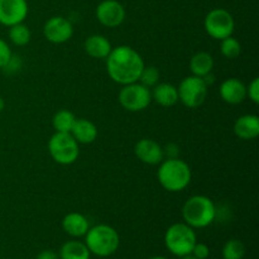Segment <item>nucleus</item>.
Instances as JSON below:
<instances>
[{
  "mask_svg": "<svg viewBox=\"0 0 259 259\" xmlns=\"http://www.w3.org/2000/svg\"><path fill=\"white\" fill-rule=\"evenodd\" d=\"M247 98L254 104H259V78H253L247 86Z\"/></svg>",
  "mask_w": 259,
  "mask_h": 259,
  "instance_id": "27",
  "label": "nucleus"
},
{
  "mask_svg": "<svg viewBox=\"0 0 259 259\" xmlns=\"http://www.w3.org/2000/svg\"><path fill=\"white\" fill-rule=\"evenodd\" d=\"M158 81H159L158 68L154 67V66H148V67L144 66L143 71H142L141 73V77H139V82H141L142 85L147 86L148 89H151V88H154V86L158 83Z\"/></svg>",
  "mask_w": 259,
  "mask_h": 259,
  "instance_id": "26",
  "label": "nucleus"
},
{
  "mask_svg": "<svg viewBox=\"0 0 259 259\" xmlns=\"http://www.w3.org/2000/svg\"><path fill=\"white\" fill-rule=\"evenodd\" d=\"M12 56L13 53H12V50H10L9 45H8L4 39L0 38V68H3L8 62H9Z\"/></svg>",
  "mask_w": 259,
  "mask_h": 259,
  "instance_id": "28",
  "label": "nucleus"
},
{
  "mask_svg": "<svg viewBox=\"0 0 259 259\" xmlns=\"http://www.w3.org/2000/svg\"><path fill=\"white\" fill-rule=\"evenodd\" d=\"M48 151L53 161L62 166L75 163L80 156L78 143L70 133L56 132L48 141Z\"/></svg>",
  "mask_w": 259,
  "mask_h": 259,
  "instance_id": "6",
  "label": "nucleus"
},
{
  "mask_svg": "<svg viewBox=\"0 0 259 259\" xmlns=\"http://www.w3.org/2000/svg\"><path fill=\"white\" fill-rule=\"evenodd\" d=\"M134 153L137 158L146 164H159L164 159L163 148L153 139L143 138L137 142L134 147Z\"/></svg>",
  "mask_w": 259,
  "mask_h": 259,
  "instance_id": "13",
  "label": "nucleus"
},
{
  "mask_svg": "<svg viewBox=\"0 0 259 259\" xmlns=\"http://www.w3.org/2000/svg\"><path fill=\"white\" fill-rule=\"evenodd\" d=\"M22 67V61L17 56H12V58L9 60V62L3 67V70L7 73H14L17 71H19V68Z\"/></svg>",
  "mask_w": 259,
  "mask_h": 259,
  "instance_id": "30",
  "label": "nucleus"
},
{
  "mask_svg": "<svg viewBox=\"0 0 259 259\" xmlns=\"http://www.w3.org/2000/svg\"><path fill=\"white\" fill-rule=\"evenodd\" d=\"M118 99L120 105L125 110L137 113L148 108L152 101V94L147 86L137 81V82L123 85Z\"/></svg>",
  "mask_w": 259,
  "mask_h": 259,
  "instance_id": "9",
  "label": "nucleus"
},
{
  "mask_svg": "<svg viewBox=\"0 0 259 259\" xmlns=\"http://www.w3.org/2000/svg\"><path fill=\"white\" fill-rule=\"evenodd\" d=\"M182 218L192 229H202L214 223L217 218V206L210 197L195 195L182 206Z\"/></svg>",
  "mask_w": 259,
  "mask_h": 259,
  "instance_id": "3",
  "label": "nucleus"
},
{
  "mask_svg": "<svg viewBox=\"0 0 259 259\" xmlns=\"http://www.w3.org/2000/svg\"><path fill=\"white\" fill-rule=\"evenodd\" d=\"M181 259H197V258H195L192 254H187V255H184V257H181Z\"/></svg>",
  "mask_w": 259,
  "mask_h": 259,
  "instance_id": "34",
  "label": "nucleus"
},
{
  "mask_svg": "<svg viewBox=\"0 0 259 259\" xmlns=\"http://www.w3.org/2000/svg\"><path fill=\"white\" fill-rule=\"evenodd\" d=\"M234 133L243 141H252L259 136V118L254 114L242 115L235 120Z\"/></svg>",
  "mask_w": 259,
  "mask_h": 259,
  "instance_id": "15",
  "label": "nucleus"
},
{
  "mask_svg": "<svg viewBox=\"0 0 259 259\" xmlns=\"http://www.w3.org/2000/svg\"><path fill=\"white\" fill-rule=\"evenodd\" d=\"M8 34H9V39L12 40L13 45L18 46V47H23V46L28 45L30 37H32L29 28L25 24H23V23L9 27V33Z\"/></svg>",
  "mask_w": 259,
  "mask_h": 259,
  "instance_id": "23",
  "label": "nucleus"
},
{
  "mask_svg": "<svg viewBox=\"0 0 259 259\" xmlns=\"http://www.w3.org/2000/svg\"><path fill=\"white\" fill-rule=\"evenodd\" d=\"M245 255V247L239 239H230L223 247L224 259H243Z\"/></svg>",
  "mask_w": 259,
  "mask_h": 259,
  "instance_id": "24",
  "label": "nucleus"
},
{
  "mask_svg": "<svg viewBox=\"0 0 259 259\" xmlns=\"http://www.w3.org/2000/svg\"><path fill=\"white\" fill-rule=\"evenodd\" d=\"M85 244L91 254L98 257H109L118 250L120 244V237L113 227L106 224H99L90 227L85 234Z\"/></svg>",
  "mask_w": 259,
  "mask_h": 259,
  "instance_id": "4",
  "label": "nucleus"
},
{
  "mask_svg": "<svg viewBox=\"0 0 259 259\" xmlns=\"http://www.w3.org/2000/svg\"><path fill=\"white\" fill-rule=\"evenodd\" d=\"M4 106H5L4 99H3L2 96H0V113H2V111H3V109H4Z\"/></svg>",
  "mask_w": 259,
  "mask_h": 259,
  "instance_id": "33",
  "label": "nucleus"
},
{
  "mask_svg": "<svg viewBox=\"0 0 259 259\" xmlns=\"http://www.w3.org/2000/svg\"><path fill=\"white\" fill-rule=\"evenodd\" d=\"M163 154L166 158H177L180 154V148L177 144L169 143L163 148Z\"/></svg>",
  "mask_w": 259,
  "mask_h": 259,
  "instance_id": "31",
  "label": "nucleus"
},
{
  "mask_svg": "<svg viewBox=\"0 0 259 259\" xmlns=\"http://www.w3.org/2000/svg\"><path fill=\"white\" fill-rule=\"evenodd\" d=\"M191 254L197 259H206L210 254V249L205 243H196Z\"/></svg>",
  "mask_w": 259,
  "mask_h": 259,
  "instance_id": "29",
  "label": "nucleus"
},
{
  "mask_svg": "<svg viewBox=\"0 0 259 259\" xmlns=\"http://www.w3.org/2000/svg\"><path fill=\"white\" fill-rule=\"evenodd\" d=\"M207 89L209 86L205 83L202 77L195 75L187 76L180 82V86L177 88L179 100L189 109L199 108L206 99Z\"/></svg>",
  "mask_w": 259,
  "mask_h": 259,
  "instance_id": "7",
  "label": "nucleus"
},
{
  "mask_svg": "<svg viewBox=\"0 0 259 259\" xmlns=\"http://www.w3.org/2000/svg\"><path fill=\"white\" fill-rule=\"evenodd\" d=\"M220 51H222V55L225 58L234 60V58H237L242 53V45H240V42L237 38L230 35V37L222 39Z\"/></svg>",
  "mask_w": 259,
  "mask_h": 259,
  "instance_id": "25",
  "label": "nucleus"
},
{
  "mask_svg": "<svg viewBox=\"0 0 259 259\" xmlns=\"http://www.w3.org/2000/svg\"><path fill=\"white\" fill-rule=\"evenodd\" d=\"M196 243V233L186 223H176L171 225L164 234L166 248L172 254L180 258L191 254Z\"/></svg>",
  "mask_w": 259,
  "mask_h": 259,
  "instance_id": "5",
  "label": "nucleus"
},
{
  "mask_svg": "<svg viewBox=\"0 0 259 259\" xmlns=\"http://www.w3.org/2000/svg\"><path fill=\"white\" fill-rule=\"evenodd\" d=\"M204 27L207 34L211 38L222 40L233 35L235 22L233 15L223 8L210 10L204 20Z\"/></svg>",
  "mask_w": 259,
  "mask_h": 259,
  "instance_id": "8",
  "label": "nucleus"
},
{
  "mask_svg": "<svg viewBox=\"0 0 259 259\" xmlns=\"http://www.w3.org/2000/svg\"><path fill=\"white\" fill-rule=\"evenodd\" d=\"M96 18L108 28H116L125 19V9L118 0H104L96 8Z\"/></svg>",
  "mask_w": 259,
  "mask_h": 259,
  "instance_id": "12",
  "label": "nucleus"
},
{
  "mask_svg": "<svg viewBox=\"0 0 259 259\" xmlns=\"http://www.w3.org/2000/svg\"><path fill=\"white\" fill-rule=\"evenodd\" d=\"M151 94L152 100H154L158 105L163 106V108H171V106L176 105L177 101H179L177 88L168 82L157 83L153 88V91H151Z\"/></svg>",
  "mask_w": 259,
  "mask_h": 259,
  "instance_id": "17",
  "label": "nucleus"
},
{
  "mask_svg": "<svg viewBox=\"0 0 259 259\" xmlns=\"http://www.w3.org/2000/svg\"><path fill=\"white\" fill-rule=\"evenodd\" d=\"M76 119L77 118L73 115V113H71L67 109H62V110L57 111L53 115L52 125L56 132H60V133H71Z\"/></svg>",
  "mask_w": 259,
  "mask_h": 259,
  "instance_id": "22",
  "label": "nucleus"
},
{
  "mask_svg": "<svg viewBox=\"0 0 259 259\" xmlns=\"http://www.w3.org/2000/svg\"><path fill=\"white\" fill-rule=\"evenodd\" d=\"M219 93L225 103L238 105L247 99V86L238 78H227L220 85Z\"/></svg>",
  "mask_w": 259,
  "mask_h": 259,
  "instance_id": "14",
  "label": "nucleus"
},
{
  "mask_svg": "<svg viewBox=\"0 0 259 259\" xmlns=\"http://www.w3.org/2000/svg\"><path fill=\"white\" fill-rule=\"evenodd\" d=\"M35 259H60V257H58L57 253L53 252V250L46 249V250H42Z\"/></svg>",
  "mask_w": 259,
  "mask_h": 259,
  "instance_id": "32",
  "label": "nucleus"
},
{
  "mask_svg": "<svg viewBox=\"0 0 259 259\" xmlns=\"http://www.w3.org/2000/svg\"><path fill=\"white\" fill-rule=\"evenodd\" d=\"M149 259H167L166 257H162V255H154V257L149 258Z\"/></svg>",
  "mask_w": 259,
  "mask_h": 259,
  "instance_id": "35",
  "label": "nucleus"
},
{
  "mask_svg": "<svg viewBox=\"0 0 259 259\" xmlns=\"http://www.w3.org/2000/svg\"><path fill=\"white\" fill-rule=\"evenodd\" d=\"M86 53L93 58H106L111 52L110 40L101 34H93L85 40L83 45Z\"/></svg>",
  "mask_w": 259,
  "mask_h": 259,
  "instance_id": "19",
  "label": "nucleus"
},
{
  "mask_svg": "<svg viewBox=\"0 0 259 259\" xmlns=\"http://www.w3.org/2000/svg\"><path fill=\"white\" fill-rule=\"evenodd\" d=\"M142 56L129 46H118L113 48L106 57V71L114 82L128 85L139 81L144 68Z\"/></svg>",
  "mask_w": 259,
  "mask_h": 259,
  "instance_id": "1",
  "label": "nucleus"
},
{
  "mask_svg": "<svg viewBox=\"0 0 259 259\" xmlns=\"http://www.w3.org/2000/svg\"><path fill=\"white\" fill-rule=\"evenodd\" d=\"M28 10L27 0H0V24L9 28L23 23Z\"/></svg>",
  "mask_w": 259,
  "mask_h": 259,
  "instance_id": "11",
  "label": "nucleus"
},
{
  "mask_svg": "<svg viewBox=\"0 0 259 259\" xmlns=\"http://www.w3.org/2000/svg\"><path fill=\"white\" fill-rule=\"evenodd\" d=\"M70 134L76 139L77 143L90 144L98 138V128L93 121L88 119H76Z\"/></svg>",
  "mask_w": 259,
  "mask_h": 259,
  "instance_id": "18",
  "label": "nucleus"
},
{
  "mask_svg": "<svg viewBox=\"0 0 259 259\" xmlns=\"http://www.w3.org/2000/svg\"><path fill=\"white\" fill-rule=\"evenodd\" d=\"M90 250L85 243L78 240H70L61 247L60 259H90Z\"/></svg>",
  "mask_w": 259,
  "mask_h": 259,
  "instance_id": "21",
  "label": "nucleus"
},
{
  "mask_svg": "<svg viewBox=\"0 0 259 259\" xmlns=\"http://www.w3.org/2000/svg\"><path fill=\"white\" fill-rule=\"evenodd\" d=\"M214 68V58L207 52H197L190 60V70L192 75L204 77L207 73L212 72Z\"/></svg>",
  "mask_w": 259,
  "mask_h": 259,
  "instance_id": "20",
  "label": "nucleus"
},
{
  "mask_svg": "<svg viewBox=\"0 0 259 259\" xmlns=\"http://www.w3.org/2000/svg\"><path fill=\"white\" fill-rule=\"evenodd\" d=\"M62 228L70 237L81 238L85 237L88 230L90 229V223L85 215L80 212H70L63 218Z\"/></svg>",
  "mask_w": 259,
  "mask_h": 259,
  "instance_id": "16",
  "label": "nucleus"
},
{
  "mask_svg": "<svg viewBox=\"0 0 259 259\" xmlns=\"http://www.w3.org/2000/svg\"><path fill=\"white\" fill-rule=\"evenodd\" d=\"M43 34L50 42L61 45L71 39L73 34V25L67 18L65 17H52L45 23Z\"/></svg>",
  "mask_w": 259,
  "mask_h": 259,
  "instance_id": "10",
  "label": "nucleus"
},
{
  "mask_svg": "<svg viewBox=\"0 0 259 259\" xmlns=\"http://www.w3.org/2000/svg\"><path fill=\"white\" fill-rule=\"evenodd\" d=\"M159 185L169 192L184 191L192 179L191 168L185 161L177 158H166L159 163L157 171Z\"/></svg>",
  "mask_w": 259,
  "mask_h": 259,
  "instance_id": "2",
  "label": "nucleus"
}]
</instances>
